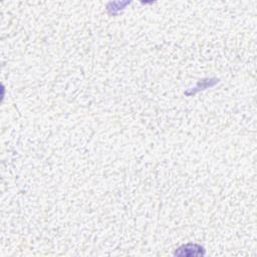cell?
Returning <instances> with one entry per match:
<instances>
[{"label": "cell", "instance_id": "cell-1", "mask_svg": "<svg viewBox=\"0 0 257 257\" xmlns=\"http://www.w3.org/2000/svg\"><path fill=\"white\" fill-rule=\"evenodd\" d=\"M204 254H205V250L202 246L197 244H191V243L179 247L175 252V255L178 256H190V257L203 256Z\"/></svg>", "mask_w": 257, "mask_h": 257}]
</instances>
